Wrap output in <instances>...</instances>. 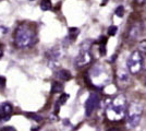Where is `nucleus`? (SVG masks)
<instances>
[{
	"label": "nucleus",
	"instance_id": "obj_18",
	"mask_svg": "<svg viewBox=\"0 0 146 131\" xmlns=\"http://www.w3.org/2000/svg\"><path fill=\"white\" fill-rule=\"evenodd\" d=\"M29 116L31 117V119H34V120H36V121H42V120H43V118H42L40 116L36 115V114H30Z\"/></svg>",
	"mask_w": 146,
	"mask_h": 131
},
{
	"label": "nucleus",
	"instance_id": "obj_22",
	"mask_svg": "<svg viewBox=\"0 0 146 131\" xmlns=\"http://www.w3.org/2000/svg\"><path fill=\"white\" fill-rule=\"evenodd\" d=\"M3 114V112H2V106H0V116Z\"/></svg>",
	"mask_w": 146,
	"mask_h": 131
},
{
	"label": "nucleus",
	"instance_id": "obj_2",
	"mask_svg": "<svg viewBox=\"0 0 146 131\" xmlns=\"http://www.w3.org/2000/svg\"><path fill=\"white\" fill-rule=\"evenodd\" d=\"M35 41H36L35 32L27 24H21L14 33L15 46L21 48V49L31 47L35 43Z\"/></svg>",
	"mask_w": 146,
	"mask_h": 131
},
{
	"label": "nucleus",
	"instance_id": "obj_17",
	"mask_svg": "<svg viewBox=\"0 0 146 131\" xmlns=\"http://www.w3.org/2000/svg\"><path fill=\"white\" fill-rule=\"evenodd\" d=\"M143 54V55H145L146 54V41H143V42H141L140 43V49H139Z\"/></svg>",
	"mask_w": 146,
	"mask_h": 131
},
{
	"label": "nucleus",
	"instance_id": "obj_7",
	"mask_svg": "<svg viewBox=\"0 0 146 131\" xmlns=\"http://www.w3.org/2000/svg\"><path fill=\"white\" fill-rule=\"evenodd\" d=\"M142 33H143V24L141 22H135L129 29V37L131 41H135L140 37Z\"/></svg>",
	"mask_w": 146,
	"mask_h": 131
},
{
	"label": "nucleus",
	"instance_id": "obj_20",
	"mask_svg": "<svg viewBox=\"0 0 146 131\" xmlns=\"http://www.w3.org/2000/svg\"><path fill=\"white\" fill-rule=\"evenodd\" d=\"M134 1H135L137 5H140V6H143L146 2V0H134Z\"/></svg>",
	"mask_w": 146,
	"mask_h": 131
},
{
	"label": "nucleus",
	"instance_id": "obj_15",
	"mask_svg": "<svg viewBox=\"0 0 146 131\" xmlns=\"http://www.w3.org/2000/svg\"><path fill=\"white\" fill-rule=\"evenodd\" d=\"M117 26H115V25H111V26H109L108 27V34H109L110 36H115L117 34Z\"/></svg>",
	"mask_w": 146,
	"mask_h": 131
},
{
	"label": "nucleus",
	"instance_id": "obj_11",
	"mask_svg": "<svg viewBox=\"0 0 146 131\" xmlns=\"http://www.w3.org/2000/svg\"><path fill=\"white\" fill-rule=\"evenodd\" d=\"M79 29H76V27H71L70 30H69V33H68V38L71 41V42H73L75 38H76V36L79 35Z\"/></svg>",
	"mask_w": 146,
	"mask_h": 131
},
{
	"label": "nucleus",
	"instance_id": "obj_10",
	"mask_svg": "<svg viewBox=\"0 0 146 131\" xmlns=\"http://www.w3.org/2000/svg\"><path fill=\"white\" fill-rule=\"evenodd\" d=\"M62 91H63L62 83L58 81L52 82V84H51V93H59V92H62Z\"/></svg>",
	"mask_w": 146,
	"mask_h": 131
},
{
	"label": "nucleus",
	"instance_id": "obj_1",
	"mask_svg": "<svg viewBox=\"0 0 146 131\" xmlns=\"http://www.w3.org/2000/svg\"><path fill=\"white\" fill-rule=\"evenodd\" d=\"M128 100L123 94L115 96L106 108V116L110 121H120L127 116Z\"/></svg>",
	"mask_w": 146,
	"mask_h": 131
},
{
	"label": "nucleus",
	"instance_id": "obj_23",
	"mask_svg": "<svg viewBox=\"0 0 146 131\" xmlns=\"http://www.w3.org/2000/svg\"><path fill=\"white\" fill-rule=\"evenodd\" d=\"M1 56H2V49L0 48V58H1Z\"/></svg>",
	"mask_w": 146,
	"mask_h": 131
},
{
	"label": "nucleus",
	"instance_id": "obj_19",
	"mask_svg": "<svg viewBox=\"0 0 146 131\" xmlns=\"http://www.w3.org/2000/svg\"><path fill=\"white\" fill-rule=\"evenodd\" d=\"M6 85V79L3 76H0V87H3Z\"/></svg>",
	"mask_w": 146,
	"mask_h": 131
},
{
	"label": "nucleus",
	"instance_id": "obj_13",
	"mask_svg": "<svg viewBox=\"0 0 146 131\" xmlns=\"http://www.w3.org/2000/svg\"><path fill=\"white\" fill-rule=\"evenodd\" d=\"M12 110H13V107L10 103H5L2 105V112H3L5 115H9L10 116V114L12 112Z\"/></svg>",
	"mask_w": 146,
	"mask_h": 131
},
{
	"label": "nucleus",
	"instance_id": "obj_21",
	"mask_svg": "<svg viewBox=\"0 0 146 131\" xmlns=\"http://www.w3.org/2000/svg\"><path fill=\"white\" fill-rule=\"evenodd\" d=\"M3 131H17L13 127H11V126H9V127H6L5 129H3Z\"/></svg>",
	"mask_w": 146,
	"mask_h": 131
},
{
	"label": "nucleus",
	"instance_id": "obj_24",
	"mask_svg": "<svg viewBox=\"0 0 146 131\" xmlns=\"http://www.w3.org/2000/svg\"><path fill=\"white\" fill-rule=\"evenodd\" d=\"M31 1H33V0H31Z\"/></svg>",
	"mask_w": 146,
	"mask_h": 131
},
{
	"label": "nucleus",
	"instance_id": "obj_3",
	"mask_svg": "<svg viewBox=\"0 0 146 131\" xmlns=\"http://www.w3.org/2000/svg\"><path fill=\"white\" fill-rule=\"evenodd\" d=\"M143 115V107L139 102H132L128 106L127 112V126L130 129L137 127Z\"/></svg>",
	"mask_w": 146,
	"mask_h": 131
},
{
	"label": "nucleus",
	"instance_id": "obj_8",
	"mask_svg": "<svg viewBox=\"0 0 146 131\" xmlns=\"http://www.w3.org/2000/svg\"><path fill=\"white\" fill-rule=\"evenodd\" d=\"M118 81L123 84H128L129 83V70H119L118 71Z\"/></svg>",
	"mask_w": 146,
	"mask_h": 131
},
{
	"label": "nucleus",
	"instance_id": "obj_5",
	"mask_svg": "<svg viewBox=\"0 0 146 131\" xmlns=\"http://www.w3.org/2000/svg\"><path fill=\"white\" fill-rule=\"evenodd\" d=\"M90 45H91V42H87V45H85V43H83V45L81 46L79 55L75 58V66L78 68L85 67L92 61V56L91 53H90Z\"/></svg>",
	"mask_w": 146,
	"mask_h": 131
},
{
	"label": "nucleus",
	"instance_id": "obj_16",
	"mask_svg": "<svg viewBox=\"0 0 146 131\" xmlns=\"http://www.w3.org/2000/svg\"><path fill=\"white\" fill-rule=\"evenodd\" d=\"M117 17H123V13H124V8L123 6H119L118 8L116 9V11H115Z\"/></svg>",
	"mask_w": 146,
	"mask_h": 131
},
{
	"label": "nucleus",
	"instance_id": "obj_9",
	"mask_svg": "<svg viewBox=\"0 0 146 131\" xmlns=\"http://www.w3.org/2000/svg\"><path fill=\"white\" fill-rule=\"evenodd\" d=\"M58 78L62 80V81H69V80H71V78H72V74H71V72L69 71V70H66V69H61L58 71Z\"/></svg>",
	"mask_w": 146,
	"mask_h": 131
},
{
	"label": "nucleus",
	"instance_id": "obj_4",
	"mask_svg": "<svg viewBox=\"0 0 146 131\" xmlns=\"http://www.w3.org/2000/svg\"><path fill=\"white\" fill-rule=\"evenodd\" d=\"M144 67V55L140 50H134L127 59V69L131 74H137Z\"/></svg>",
	"mask_w": 146,
	"mask_h": 131
},
{
	"label": "nucleus",
	"instance_id": "obj_14",
	"mask_svg": "<svg viewBox=\"0 0 146 131\" xmlns=\"http://www.w3.org/2000/svg\"><path fill=\"white\" fill-rule=\"evenodd\" d=\"M69 100V94H66V93H62L60 95V98H59V104L60 105H63V104H66L67 103V100Z\"/></svg>",
	"mask_w": 146,
	"mask_h": 131
},
{
	"label": "nucleus",
	"instance_id": "obj_12",
	"mask_svg": "<svg viewBox=\"0 0 146 131\" xmlns=\"http://www.w3.org/2000/svg\"><path fill=\"white\" fill-rule=\"evenodd\" d=\"M51 1L50 0H42L40 1V9L43 10V11H48L50 10V8H51Z\"/></svg>",
	"mask_w": 146,
	"mask_h": 131
},
{
	"label": "nucleus",
	"instance_id": "obj_6",
	"mask_svg": "<svg viewBox=\"0 0 146 131\" xmlns=\"http://www.w3.org/2000/svg\"><path fill=\"white\" fill-rule=\"evenodd\" d=\"M99 104V96L96 93H91L87 100L85 102V114L86 116H91L92 112L98 107Z\"/></svg>",
	"mask_w": 146,
	"mask_h": 131
}]
</instances>
